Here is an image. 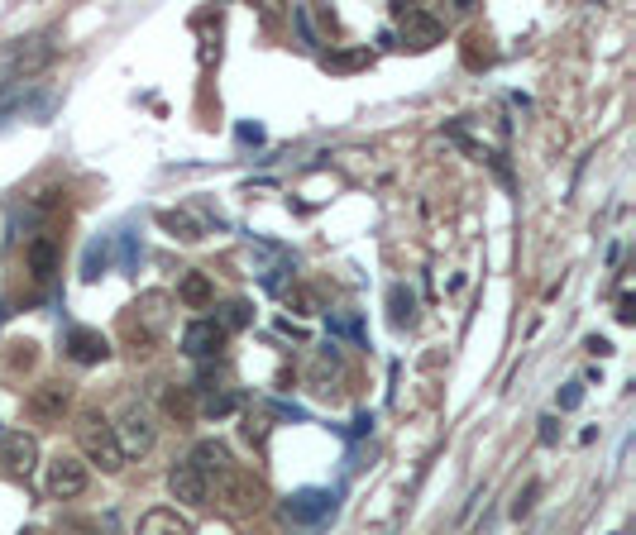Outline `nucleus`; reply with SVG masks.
Returning a JSON list of instances; mask_svg holds the SVG:
<instances>
[{
	"mask_svg": "<svg viewBox=\"0 0 636 535\" xmlns=\"http://www.w3.org/2000/svg\"><path fill=\"white\" fill-rule=\"evenodd\" d=\"M163 225H168V230H182V239H201V235H206L187 211H163Z\"/></svg>",
	"mask_w": 636,
	"mask_h": 535,
	"instance_id": "nucleus-21",
	"label": "nucleus"
},
{
	"mask_svg": "<svg viewBox=\"0 0 636 535\" xmlns=\"http://www.w3.org/2000/svg\"><path fill=\"white\" fill-rule=\"evenodd\" d=\"M115 430V440H120V454L130 459V454H149L154 450V440H158V426H154V416L144 407H125V416H120V426H110Z\"/></svg>",
	"mask_w": 636,
	"mask_h": 535,
	"instance_id": "nucleus-5",
	"label": "nucleus"
},
{
	"mask_svg": "<svg viewBox=\"0 0 636 535\" xmlns=\"http://www.w3.org/2000/svg\"><path fill=\"white\" fill-rule=\"evenodd\" d=\"M220 349H225V330L211 316H201L182 330V354L187 359H220Z\"/></svg>",
	"mask_w": 636,
	"mask_h": 535,
	"instance_id": "nucleus-6",
	"label": "nucleus"
},
{
	"mask_svg": "<svg viewBox=\"0 0 636 535\" xmlns=\"http://www.w3.org/2000/svg\"><path fill=\"white\" fill-rule=\"evenodd\" d=\"M235 407H240L235 392H206V397H201V411H206V416H230Z\"/></svg>",
	"mask_w": 636,
	"mask_h": 535,
	"instance_id": "nucleus-20",
	"label": "nucleus"
},
{
	"mask_svg": "<svg viewBox=\"0 0 636 535\" xmlns=\"http://www.w3.org/2000/svg\"><path fill=\"white\" fill-rule=\"evenodd\" d=\"M397 15H402V39L412 43V48H431V43H440V20L431 15V10H421V5H397Z\"/></svg>",
	"mask_w": 636,
	"mask_h": 535,
	"instance_id": "nucleus-8",
	"label": "nucleus"
},
{
	"mask_svg": "<svg viewBox=\"0 0 636 535\" xmlns=\"http://www.w3.org/2000/svg\"><path fill=\"white\" fill-rule=\"evenodd\" d=\"M536 497H541V483H527L522 493H517V502H512V516L522 521V516H531V507H536Z\"/></svg>",
	"mask_w": 636,
	"mask_h": 535,
	"instance_id": "nucleus-23",
	"label": "nucleus"
},
{
	"mask_svg": "<svg viewBox=\"0 0 636 535\" xmlns=\"http://www.w3.org/2000/svg\"><path fill=\"white\" fill-rule=\"evenodd\" d=\"M393 325L397 330H407V325L417 321V297H412V292H407V287H393Z\"/></svg>",
	"mask_w": 636,
	"mask_h": 535,
	"instance_id": "nucleus-18",
	"label": "nucleus"
},
{
	"mask_svg": "<svg viewBox=\"0 0 636 535\" xmlns=\"http://www.w3.org/2000/svg\"><path fill=\"white\" fill-rule=\"evenodd\" d=\"M211 321H216L225 335H230V330H244V325H249V306H244V301H225L220 316H211Z\"/></svg>",
	"mask_w": 636,
	"mask_h": 535,
	"instance_id": "nucleus-19",
	"label": "nucleus"
},
{
	"mask_svg": "<svg viewBox=\"0 0 636 535\" xmlns=\"http://www.w3.org/2000/svg\"><path fill=\"white\" fill-rule=\"evenodd\" d=\"M163 407H168V416H177L182 426H192V416H197V392H192V387H168V392H163Z\"/></svg>",
	"mask_w": 636,
	"mask_h": 535,
	"instance_id": "nucleus-16",
	"label": "nucleus"
},
{
	"mask_svg": "<svg viewBox=\"0 0 636 535\" xmlns=\"http://www.w3.org/2000/svg\"><path fill=\"white\" fill-rule=\"evenodd\" d=\"M330 502H335L330 493H321V488H307V493L287 497V516H292V521H321V516L330 512Z\"/></svg>",
	"mask_w": 636,
	"mask_h": 535,
	"instance_id": "nucleus-15",
	"label": "nucleus"
},
{
	"mask_svg": "<svg viewBox=\"0 0 636 535\" xmlns=\"http://www.w3.org/2000/svg\"><path fill=\"white\" fill-rule=\"evenodd\" d=\"M134 535H192V521L177 516L173 507H154V512L139 516V531Z\"/></svg>",
	"mask_w": 636,
	"mask_h": 535,
	"instance_id": "nucleus-13",
	"label": "nucleus"
},
{
	"mask_svg": "<svg viewBox=\"0 0 636 535\" xmlns=\"http://www.w3.org/2000/svg\"><path fill=\"white\" fill-rule=\"evenodd\" d=\"M632 316H636V311H632V297H622V301H617V321L632 325Z\"/></svg>",
	"mask_w": 636,
	"mask_h": 535,
	"instance_id": "nucleus-29",
	"label": "nucleus"
},
{
	"mask_svg": "<svg viewBox=\"0 0 636 535\" xmlns=\"http://www.w3.org/2000/svg\"><path fill=\"white\" fill-rule=\"evenodd\" d=\"M10 364H15V368H29V364H34V344H29V340H24V344H15V354H10Z\"/></svg>",
	"mask_w": 636,
	"mask_h": 535,
	"instance_id": "nucleus-27",
	"label": "nucleus"
},
{
	"mask_svg": "<svg viewBox=\"0 0 636 535\" xmlns=\"http://www.w3.org/2000/svg\"><path fill=\"white\" fill-rule=\"evenodd\" d=\"M211 493H216V502L230 516H254V512H264V502H268L264 478H259L254 469H240V464L225 473V478H216Z\"/></svg>",
	"mask_w": 636,
	"mask_h": 535,
	"instance_id": "nucleus-1",
	"label": "nucleus"
},
{
	"mask_svg": "<svg viewBox=\"0 0 636 535\" xmlns=\"http://www.w3.org/2000/svg\"><path fill=\"white\" fill-rule=\"evenodd\" d=\"M67 354L77 359V364H101L110 354V344H106V335H96V330H67Z\"/></svg>",
	"mask_w": 636,
	"mask_h": 535,
	"instance_id": "nucleus-11",
	"label": "nucleus"
},
{
	"mask_svg": "<svg viewBox=\"0 0 636 535\" xmlns=\"http://www.w3.org/2000/svg\"><path fill=\"white\" fill-rule=\"evenodd\" d=\"M24 258H29V273H34V282H48L53 273H58V239L39 235L29 249H24Z\"/></svg>",
	"mask_w": 636,
	"mask_h": 535,
	"instance_id": "nucleus-14",
	"label": "nucleus"
},
{
	"mask_svg": "<svg viewBox=\"0 0 636 535\" xmlns=\"http://www.w3.org/2000/svg\"><path fill=\"white\" fill-rule=\"evenodd\" d=\"M168 493H173L177 502H187V507H206V502H211V483H206L192 464H177V469L168 473Z\"/></svg>",
	"mask_w": 636,
	"mask_h": 535,
	"instance_id": "nucleus-10",
	"label": "nucleus"
},
{
	"mask_svg": "<svg viewBox=\"0 0 636 535\" xmlns=\"http://www.w3.org/2000/svg\"><path fill=\"white\" fill-rule=\"evenodd\" d=\"M369 63V53H340V58H326V67H359Z\"/></svg>",
	"mask_w": 636,
	"mask_h": 535,
	"instance_id": "nucleus-26",
	"label": "nucleus"
},
{
	"mask_svg": "<svg viewBox=\"0 0 636 535\" xmlns=\"http://www.w3.org/2000/svg\"><path fill=\"white\" fill-rule=\"evenodd\" d=\"M340 373V354H335V344H326L321 354H316V368H311V387H321L326 392V383Z\"/></svg>",
	"mask_w": 636,
	"mask_h": 535,
	"instance_id": "nucleus-17",
	"label": "nucleus"
},
{
	"mask_svg": "<svg viewBox=\"0 0 636 535\" xmlns=\"http://www.w3.org/2000/svg\"><path fill=\"white\" fill-rule=\"evenodd\" d=\"M589 354H598V359H603V354H613V344L603 340V335H589Z\"/></svg>",
	"mask_w": 636,
	"mask_h": 535,
	"instance_id": "nucleus-28",
	"label": "nucleus"
},
{
	"mask_svg": "<svg viewBox=\"0 0 636 535\" xmlns=\"http://www.w3.org/2000/svg\"><path fill=\"white\" fill-rule=\"evenodd\" d=\"M77 445L87 450L91 464H101V473H120L125 469V454H120V440L101 411H82L77 416Z\"/></svg>",
	"mask_w": 636,
	"mask_h": 535,
	"instance_id": "nucleus-2",
	"label": "nucleus"
},
{
	"mask_svg": "<svg viewBox=\"0 0 636 535\" xmlns=\"http://www.w3.org/2000/svg\"><path fill=\"white\" fill-rule=\"evenodd\" d=\"M44 488H48V497H58V502L82 497V493H87V464H82L77 454H58V459H48Z\"/></svg>",
	"mask_w": 636,
	"mask_h": 535,
	"instance_id": "nucleus-4",
	"label": "nucleus"
},
{
	"mask_svg": "<svg viewBox=\"0 0 636 535\" xmlns=\"http://www.w3.org/2000/svg\"><path fill=\"white\" fill-rule=\"evenodd\" d=\"M177 301H182V306H192V311H206V306L216 301V282L192 268V273H182V278H177Z\"/></svg>",
	"mask_w": 636,
	"mask_h": 535,
	"instance_id": "nucleus-12",
	"label": "nucleus"
},
{
	"mask_svg": "<svg viewBox=\"0 0 636 535\" xmlns=\"http://www.w3.org/2000/svg\"><path fill=\"white\" fill-rule=\"evenodd\" d=\"M579 402H584V387H579V383H570L565 392H560V407H565V411H574Z\"/></svg>",
	"mask_w": 636,
	"mask_h": 535,
	"instance_id": "nucleus-25",
	"label": "nucleus"
},
{
	"mask_svg": "<svg viewBox=\"0 0 636 535\" xmlns=\"http://www.w3.org/2000/svg\"><path fill=\"white\" fill-rule=\"evenodd\" d=\"M24 411H29L39 426H58L67 411H72V383H63V378H44L39 387H29Z\"/></svg>",
	"mask_w": 636,
	"mask_h": 535,
	"instance_id": "nucleus-3",
	"label": "nucleus"
},
{
	"mask_svg": "<svg viewBox=\"0 0 636 535\" xmlns=\"http://www.w3.org/2000/svg\"><path fill=\"white\" fill-rule=\"evenodd\" d=\"M0 464L10 473H34V464H39V440H34L29 430L0 435Z\"/></svg>",
	"mask_w": 636,
	"mask_h": 535,
	"instance_id": "nucleus-7",
	"label": "nucleus"
},
{
	"mask_svg": "<svg viewBox=\"0 0 636 535\" xmlns=\"http://www.w3.org/2000/svg\"><path fill=\"white\" fill-rule=\"evenodd\" d=\"M541 445H555V421H550V416L541 421Z\"/></svg>",
	"mask_w": 636,
	"mask_h": 535,
	"instance_id": "nucleus-30",
	"label": "nucleus"
},
{
	"mask_svg": "<svg viewBox=\"0 0 636 535\" xmlns=\"http://www.w3.org/2000/svg\"><path fill=\"white\" fill-rule=\"evenodd\" d=\"M287 306H297L302 316H316V297H311L307 287H297V292H287Z\"/></svg>",
	"mask_w": 636,
	"mask_h": 535,
	"instance_id": "nucleus-24",
	"label": "nucleus"
},
{
	"mask_svg": "<svg viewBox=\"0 0 636 535\" xmlns=\"http://www.w3.org/2000/svg\"><path fill=\"white\" fill-rule=\"evenodd\" d=\"M187 464H192V469H197L206 483H216V478H225V473L235 469V454H230V445H225V440H201Z\"/></svg>",
	"mask_w": 636,
	"mask_h": 535,
	"instance_id": "nucleus-9",
	"label": "nucleus"
},
{
	"mask_svg": "<svg viewBox=\"0 0 636 535\" xmlns=\"http://www.w3.org/2000/svg\"><path fill=\"white\" fill-rule=\"evenodd\" d=\"M244 440H249V445H259V450L268 445V416H264V411H249V416H244Z\"/></svg>",
	"mask_w": 636,
	"mask_h": 535,
	"instance_id": "nucleus-22",
	"label": "nucleus"
}]
</instances>
